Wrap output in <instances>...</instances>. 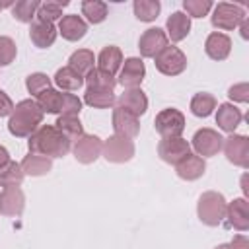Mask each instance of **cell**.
<instances>
[{"label": "cell", "instance_id": "1", "mask_svg": "<svg viewBox=\"0 0 249 249\" xmlns=\"http://www.w3.org/2000/svg\"><path fill=\"white\" fill-rule=\"evenodd\" d=\"M239 119H241V113L233 107H230V105H222L220 107V117H218V121H220V124L226 128V130H233L235 126H237V123H239Z\"/></svg>", "mask_w": 249, "mask_h": 249}, {"label": "cell", "instance_id": "2", "mask_svg": "<svg viewBox=\"0 0 249 249\" xmlns=\"http://www.w3.org/2000/svg\"><path fill=\"white\" fill-rule=\"evenodd\" d=\"M142 74H144V66L140 60L136 58H130L126 60V70H123V84H132V82H138L142 80Z\"/></svg>", "mask_w": 249, "mask_h": 249}, {"label": "cell", "instance_id": "3", "mask_svg": "<svg viewBox=\"0 0 249 249\" xmlns=\"http://www.w3.org/2000/svg\"><path fill=\"white\" fill-rule=\"evenodd\" d=\"M84 31H86V25H84L78 18H68V19H64V23H62V33H64L68 39L82 37Z\"/></svg>", "mask_w": 249, "mask_h": 249}, {"label": "cell", "instance_id": "4", "mask_svg": "<svg viewBox=\"0 0 249 249\" xmlns=\"http://www.w3.org/2000/svg\"><path fill=\"white\" fill-rule=\"evenodd\" d=\"M95 8H99V10H105L101 4H95ZM84 12L88 14V18H89V21H101V18H105V12H99V14H95L88 4H84Z\"/></svg>", "mask_w": 249, "mask_h": 249}]
</instances>
